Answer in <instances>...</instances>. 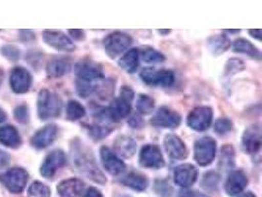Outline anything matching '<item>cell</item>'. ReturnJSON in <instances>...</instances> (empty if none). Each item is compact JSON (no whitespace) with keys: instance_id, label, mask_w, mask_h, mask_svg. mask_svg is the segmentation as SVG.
Listing matches in <instances>:
<instances>
[{"instance_id":"cell-1","label":"cell","mask_w":262,"mask_h":197,"mask_svg":"<svg viewBox=\"0 0 262 197\" xmlns=\"http://www.w3.org/2000/svg\"><path fill=\"white\" fill-rule=\"evenodd\" d=\"M72 160L75 169L96 184H106V178L100 171L93 151L76 139L71 146Z\"/></svg>"},{"instance_id":"cell-2","label":"cell","mask_w":262,"mask_h":197,"mask_svg":"<svg viewBox=\"0 0 262 197\" xmlns=\"http://www.w3.org/2000/svg\"><path fill=\"white\" fill-rule=\"evenodd\" d=\"M62 110V100L55 93L43 89L38 94L37 113L39 119L48 121L59 116Z\"/></svg>"},{"instance_id":"cell-3","label":"cell","mask_w":262,"mask_h":197,"mask_svg":"<svg viewBox=\"0 0 262 197\" xmlns=\"http://www.w3.org/2000/svg\"><path fill=\"white\" fill-rule=\"evenodd\" d=\"M193 153L194 160L200 166H209L214 160L216 155V141L209 136H205L196 140L194 143Z\"/></svg>"},{"instance_id":"cell-4","label":"cell","mask_w":262,"mask_h":197,"mask_svg":"<svg viewBox=\"0 0 262 197\" xmlns=\"http://www.w3.org/2000/svg\"><path fill=\"white\" fill-rule=\"evenodd\" d=\"M29 174L22 168H13L0 174V183L12 193H21L28 183Z\"/></svg>"},{"instance_id":"cell-5","label":"cell","mask_w":262,"mask_h":197,"mask_svg":"<svg viewBox=\"0 0 262 197\" xmlns=\"http://www.w3.org/2000/svg\"><path fill=\"white\" fill-rule=\"evenodd\" d=\"M141 78L146 85L149 86L170 87L175 81V76L171 70L147 67L141 72Z\"/></svg>"},{"instance_id":"cell-6","label":"cell","mask_w":262,"mask_h":197,"mask_svg":"<svg viewBox=\"0 0 262 197\" xmlns=\"http://www.w3.org/2000/svg\"><path fill=\"white\" fill-rule=\"evenodd\" d=\"M132 37L121 32H114L103 40V47L111 58L116 57L132 45Z\"/></svg>"},{"instance_id":"cell-7","label":"cell","mask_w":262,"mask_h":197,"mask_svg":"<svg viewBox=\"0 0 262 197\" xmlns=\"http://www.w3.org/2000/svg\"><path fill=\"white\" fill-rule=\"evenodd\" d=\"M213 111L209 107H196L189 113L187 123L189 127L195 131L206 130L212 122Z\"/></svg>"},{"instance_id":"cell-8","label":"cell","mask_w":262,"mask_h":197,"mask_svg":"<svg viewBox=\"0 0 262 197\" xmlns=\"http://www.w3.org/2000/svg\"><path fill=\"white\" fill-rule=\"evenodd\" d=\"M139 162L143 168L155 170L161 169L165 165V161L160 148L154 144H147L142 148Z\"/></svg>"},{"instance_id":"cell-9","label":"cell","mask_w":262,"mask_h":197,"mask_svg":"<svg viewBox=\"0 0 262 197\" xmlns=\"http://www.w3.org/2000/svg\"><path fill=\"white\" fill-rule=\"evenodd\" d=\"M75 72L79 78V81L85 83H92L101 81L104 79V72L97 63L93 62H80L75 67Z\"/></svg>"},{"instance_id":"cell-10","label":"cell","mask_w":262,"mask_h":197,"mask_svg":"<svg viewBox=\"0 0 262 197\" xmlns=\"http://www.w3.org/2000/svg\"><path fill=\"white\" fill-rule=\"evenodd\" d=\"M181 121V115L177 111L168 109L166 107H161L156 111L150 120V123L156 127L176 128L179 126Z\"/></svg>"},{"instance_id":"cell-11","label":"cell","mask_w":262,"mask_h":197,"mask_svg":"<svg viewBox=\"0 0 262 197\" xmlns=\"http://www.w3.org/2000/svg\"><path fill=\"white\" fill-rule=\"evenodd\" d=\"M242 146L246 153L256 154L261 146V129L259 125L253 124L249 126L242 137Z\"/></svg>"},{"instance_id":"cell-12","label":"cell","mask_w":262,"mask_h":197,"mask_svg":"<svg viewBox=\"0 0 262 197\" xmlns=\"http://www.w3.org/2000/svg\"><path fill=\"white\" fill-rule=\"evenodd\" d=\"M66 164V155L61 150L50 152L40 167V173L47 179H51Z\"/></svg>"},{"instance_id":"cell-13","label":"cell","mask_w":262,"mask_h":197,"mask_svg":"<svg viewBox=\"0 0 262 197\" xmlns=\"http://www.w3.org/2000/svg\"><path fill=\"white\" fill-rule=\"evenodd\" d=\"M43 41L53 49L62 51H73L76 49L71 40L63 32L57 30H47L43 32Z\"/></svg>"},{"instance_id":"cell-14","label":"cell","mask_w":262,"mask_h":197,"mask_svg":"<svg viewBox=\"0 0 262 197\" xmlns=\"http://www.w3.org/2000/svg\"><path fill=\"white\" fill-rule=\"evenodd\" d=\"M100 159L106 172L112 175H118L126 169L124 162L120 159L117 154L106 146L100 149Z\"/></svg>"},{"instance_id":"cell-15","label":"cell","mask_w":262,"mask_h":197,"mask_svg":"<svg viewBox=\"0 0 262 197\" xmlns=\"http://www.w3.org/2000/svg\"><path fill=\"white\" fill-rule=\"evenodd\" d=\"M164 148L168 155L175 160H184L188 157V149L184 141L176 134H167L164 138Z\"/></svg>"},{"instance_id":"cell-16","label":"cell","mask_w":262,"mask_h":197,"mask_svg":"<svg viewBox=\"0 0 262 197\" xmlns=\"http://www.w3.org/2000/svg\"><path fill=\"white\" fill-rule=\"evenodd\" d=\"M10 85L15 93H26L32 85V76L27 69L18 66L14 68L11 72Z\"/></svg>"},{"instance_id":"cell-17","label":"cell","mask_w":262,"mask_h":197,"mask_svg":"<svg viewBox=\"0 0 262 197\" xmlns=\"http://www.w3.org/2000/svg\"><path fill=\"white\" fill-rule=\"evenodd\" d=\"M58 132L55 124H48L38 131H36L31 139V143L36 149H45L53 143Z\"/></svg>"},{"instance_id":"cell-18","label":"cell","mask_w":262,"mask_h":197,"mask_svg":"<svg viewBox=\"0 0 262 197\" xmlns=\"http://www.w3.org/2000/svg\"><path fill=\"white\" fill-rule=\"evenodd\" d=\"M198 178V170L191 164L180 165L174 172V182L181 187H190Z\"/></svg>"},{"instance_id":"cell-19","label":"cell","mask_w":262,"mask_h":197,"mask_svg":"<svg viewBox=\"0 0 262 197\" xmlns=\"http://www.w3.org/2000/svg\"><path fill=\"white\" fill-rule=\"evenodd\" d=\"M248 185V178L243 171H233L229 174L225 184V190L229 196L239 194Z\"/></svg>"},{"instance_id":"cell-20","label":"cell","mask_w":262,"mask_h":197,"mask_svg":"<svg viewBox=\"0 0 262 197\" xmlns=\"http://www.w3.org/2000/svg\"><path fill=\"white\" fill-rule=\"evenodd\" d=\"M131 111V103L120 97L114 98L107 109L108 114L112 122H118L127 117Z\"/></svg>"},{"instance_id":"cell-21","label":"cell","mask_w":262,"mask_h":197,"mask_svg":"<svg viewBox=\"0 0 262 197\" xmlns=\"http://www.w3.org/2000/svg\"><path fill=\"white\" fill-rule=\"evenodd\" d=\"M84 184L79 179H68L57 185L60 197H80L83 193Z\"/></svg>"},{"instance_id":"cell-22","label":"cell","mask_w":262,"mask_h":197,"mask_svg":"<svg viewBox=\"0 0 262 197\" xmlns=\"http://www.w3.org/2000/svg\"><path fill=\"white\" fill-rule=\"evenodd\" d=\"M114 149L118 155L128 159L135 155L137 143L129 136H118L114 142Z\"/></svg>"},{"instance_id":"cell-23","label":"cell","mask_w":262,"mask_h":197,"mask_svg":"<svg viewBox=\"0 0 262 197\" xmlns=\"http://www.w3.org/2000/svg\"><path fill=\"white\" fill-rule=\"evenodd\" d=\"M0 143L6 147L17 148L21 145V136L12 125L0 127Z\"/></svg>"},{"instance_id":"cell-24","label":"cell","mask_w":262,"mask_h":197,"mask_svg":"<svg viewBox=\"0 0 262 197\" xmlns=\"http://www.w3.org/2000/svg\"><path fill=\"white\" fill-rule=\"evenodd\" d=\"M71 69V63L64 58H54L48 62L47 73L50 78H59L68 73Z\"/></svg>"},{"instance_id":"cell-25","label":"cell","mask_w":262,"mask_h":197,"mask_svg":"<svg viewBox=\"0 0 262 197\" xmlns=\"http://www.w3.org/2000/svg\"><path fill=\"white\" fill-rule=\"evenodd\" d=\"M121 183L136 191H143L148 186L147 179L139 172H133L128 173L121 180Z\"/></svg>"},{"instance_id":"cell-26","label":"cell","mask_w":262,"mask_h":197,"mask_svg":"<svg viewBox=\"0 0 262 197\" xmlns=\"http://www.w3.org/2000/svg\"><path fill=\"white\" fill-rule=\"evenodd\" d=\"M139 57L140 54L138 49H130L120 58L118 62L120 67L128 73H135L139 67Z\"/></svg>"},{"instance_id":"cell-27","label":"cell","mask_w":262,"mask_h":197,"mask_svg":"<svg viewBox=\"0 0 262 197\" xmlns=\"http://www.w3.org/2000/svg\"><path fill=\"white\" fill-rule=\"evenodd\" d=\"M207 47L213 54L219 55L230 49L231 42L224 35H216L207 40Z\"/></svg>"},{"instance_id":"cell-28","label":"cell","mask_w":262,"mask_h":197,"mask_svg":"<svg viewBox=\"0 0 262 197\" xmlns=\"http://www.w3.org/2000/svg\"><path fill=\"white\" fill-rule=\"evenodd\" d=\"M233 49L236 52L247 54L255 60L261 58V53H260L259 49H257L256 47H254L248 40H245V38L236 40L233 44Z\"/></svg>"},{"instance_id":"cell-29","label":"cell","mask_w":262,"mask_h":197,"mask_svg":"<svg viewBox=\"0 0 262 197\" xmlns=\"http://www.w3.org/2000/svg\"><path fill=\"white\" fill-rule=\"evenodd\" d=\"M220 167L224 170H231L235 166V151L232 145H224L221 149Z\"/></svg>"},{"instance_id":"cell-30","label":"cell","mask_w":262,"mask_h":197,"mask_svg":"<svg viewBox=\"0 0 262 197\" xmlns=\"http://www.w3.org/2000/svg\"><path fill=\"white\" fill-rule=\"evenodd\" d=\"M66 114L69 121H78L84 116L85 110L79 102L70 101L67 105Z\"/></svg>"},{"instance_id":"cell-31","label":"cell","mask_w":262,"mask_h":197,"mask_svg":"<svg viewBox=\"0 0 262 197\" xmlns=\"http://www.w3.org/2000/svg\"><path fill=\"white\" fill-rule=\"evenodd\" d=\"M137 110L143 114H149L155 109V100L147 95H140L137 100Z\"/></svg>"},{"instance_id":"cell-32","label":"cell","mask_w":262,"mask_h":197,"mask_svg":"<svg viewBox=\"0 0 262 197\" xmlns=\"http://www.w3.org/2000/svg\"><path fill=\"white\" fill-rule=\"evenodd\" d=\"M28 197H50V189L40 182H34L29 187Z\"/></svg>"},{"instance_id":"cell-33","label":"cell","mask_w":262,"mask_h":197,"mask_svg":"<svg viewBox=\"0 0 262 197\" xmlns=\"http://www.w3.org/2000/svg\"><path fill=\"white\" fill-rule=\"evenodd\" d=\"M143 61L146 63H159L164 62L165 56L158 50L151 48H145L142 51Z\"/></svg>"},{"instance_id":"cell-34","label":"cell","mask_w":262,"mask_h":197,"mask_svg":"<svg viewBox=\"0 0 262 197\" xmlns=\"http://www.w3.org/2000/svg\"><path fill=\"white\" fill-rule=\"evenodd\" d=\"M233 128V123L227 117H220L214 123V132L218 135H225Z\"/></svg>"},{"instance_id":"cell-35","label":"cell","mask_w":262,"mask_h":197,"mask_svg":"<svg viewBox=\"0 0 262 197\" xmlns=\"http://www.w3.org/2000/svg\"><path fill=\"white\" fill-rule=\"evenodd\" d=\"M245 65L244 63L238 61L237 58L230 60L226 65V74L231 75V74L237 73L242 70H244Z\"/></svg>"},{"instance_id":"cell-36","label":"cell","mask_w":262,"mask_h":197,"mask_svg":"<svg viewBox=\"0 0 262 197\" xmlns=\"http://www.w3.org/2000/svg\"><path fill=\"white\" fill-rule=\"evenodd\" d=\"M1 52H2V54L6 58L13 61V62L14 61H18L19 57H20V50H19L18 48H16L14 46H5V47H3Z\"/></svg>"},{"instance_id":"cell-37","label":"cell","mask_w":262,"mask_h":197,"mask_svg":"<svg viewBox=\"0 0 262 197\" xmlns=\"http://www.w3.org/2000/svg\"><path fill=\"white\" fill-rule=\"evenodd\" d=\"M219 182V175L214 172H209L205 173L203 178V185L205 188L215 187L218 185Z\"/></svg>"},{"instance_id":"cell-38","label":"cell","mask_w":262,"mask_h":197,"mask_svg":"<svg viewBox=\"0 0 262 197\" xmlns=\"http://www.w3.org/2000/svg\"><path fill=\"white\" fill-rule=\"evenodd\" d=\"M14 115H15V119L21 123H27L29 121V111H28V108L22 105V106H19L18 108L15 109L14 111Z\"/></svg>"},{"instance_id":"cell-39","label":"cell","mask_w":262,"mask_h":197,"mask_svg":"<svg viewBox=\"0 0 262 197\" xmlns=\"http://www.w3.org/2000/svg\"><path fill=\"white\" fill-rule=\"evenodd\" d=\"M134 97H135L134 91L132 90L130 87L123 86L121 88V91H120V98L127 100V101H129L130 103H132V101L134 100Z\"/></svg>"},{"instance_id":"cell-40","label":"cell","mask_w":262,"mask_h":197,"mask_svg":"<svg viewBox=\"0 0 262 197\" xmlns=\"http://www.w3.org/2000/svg\"><path fill=\"white\" fill-rule=\"evenodd\" d=\"M128 123L133 128H141L143 125V121L139 115H133Z\"/></svg>"},{"instance_id":"cell-41","label":"cell","mask_w":262,"mask_h":197,"mask_svg":"<svg viewBox=\"0 0 262 197\" xmlns=\"http://www.w3.org/2000/svg\"><path fill=\"white\" fill-rule=\"evenodd\" d=\"M69 34L71 35L73 38L77 41H82L85 37L83 30H69Z\"/></svg>"},{"instance_id":"cell-42","label":"cell","mask_w":262,"mask_h":197,"mask_svg":"<svg viewBox=\"0 0 262 197\" xmlns=\"http://www.w3.org/2000/svg\"><path fill=\"white\" fill-rule=\"evenodd\" d=\"M9 160H10L9 155L6 152L0 150V168L6 166L9 163Z\"/></svg>"},{"instance_id":"cell-43","label":"cell","mask_w":262,"mask_h":197,"mask_svg":"<svg viewBox=\"0 0 262 197\" xmlns=\"http://www.w3.org/2000/svg\"><path fill=\"white\" fill-rule=\"evenodd\" d=\"M83 197H103L102 196V194H101V192L98 190V189H96L95 187H91V188H89L88 190H86V192H85V194H84V196Z\"/></svg>"},{"instance_id":"cell-44","label":"cell","mask_w":262,"mask_h":197,"mask_svg":"<svg viewBox=\"0 0 262 197\" xmlns=\"http://www.w3.org/2000/svg\"><path fill=\"white\" fill-rule=\"evenodd\" d=\"M250 36L258 41L261 40V30L260 29H254V30H250L249 31Z\"/></svg>"},{"instance_id":"cell-45","label":"cell","mask_w":262,"mask_h":197,"mask_svg":"<svg viewBox=\"0 0 262 197\" xmlns=\"http://www.w3.org/2000/svg\"><path fill=\"white\" fill-rule=\"evenodd\" d=\"M187 197H209L207 196L206 194H203V193H200V192H196V191H192V192H190L189 194H188V196Z\"/></svg>"},{"instance_id":"cell-46","label":"cell","mask_w":262,"mask_h":197,"mask_svg":"<svg viewBox=\"0 0 262 197\" xmlns=\"http://www.w3.org/2000/svg\"><path fill=\"white\" fill-rule=\"evenodd\" d=\"M6 120V113L2 109H0V123H4Z\"/></svg>"},{"instance_id":"cell-47","label":"cell","mask_w":262,"mask_h":197,"mask_svg":"<svg viewBox=\"0 0 262 197\" xmlns=\"http://www.w3.org/2000/svg\"><path fill=\"white\" fill-rule=\"evenodd\" d=\"M238 197H256L252 192H250V191H248V192H245V193H242V194H239Z\"/></svg>"},{"instance_id":"cell-48","label":"cell","mask_w":262,"mask_h":197,"mask_svg":"<svg viewBox=\"0 0 262 197\" xmlns=\"http://www.w3.org/2000/svg\"><path fill=\"white\" fill-rule=\"evenodd\" d=\"M157 32H158L159 34H161V35L165 36V35H168L169 33H171V30H158Z\"/></svg>"},{"instance_id":"cell-49","label":"cell","mask_w":262,"mask_h":197,"mask_svg":"<svg viewBox=\"0 0 262 197\" xmlns=\"http://www.w3.org/2000/svg\"><path fill=\"white\" fill-rule=\"evenodd\" d=\"M225 32L230 33V34H238L241 31L239 30H225Z\"/></svg>"},{"instance_id":"cell-50","label":"cell","mask_w":262,"mask_h":197,"mask_svg":"<svg viewBox=\"0 0 262 197\" xmlns=\"http://www.w3.org/2000/svg\"><path fill=\"white\" fill-rule=\"evenodd\" d=\"M3 77H4V72H3V70L0 68V86H1V83H2V81H3Z\"/></svg>"}]
</instances>
